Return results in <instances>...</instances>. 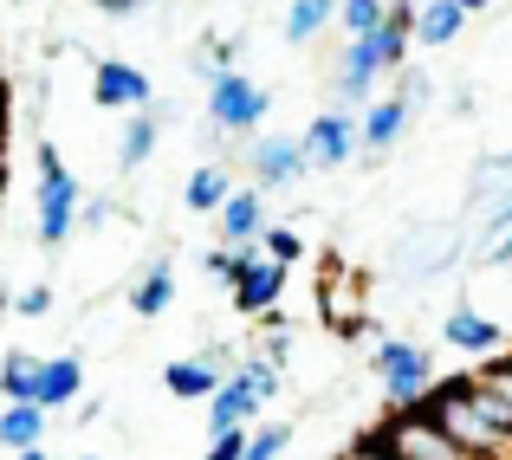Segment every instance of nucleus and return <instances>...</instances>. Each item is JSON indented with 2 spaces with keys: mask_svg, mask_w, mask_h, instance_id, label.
<instances>
[{
  "mask_svg": "<svg viewBox=\"0 0 512 460\" xmlns=\"http://www.w3.org/2000/svg\"><path fill=\"white\" fill-rule=\"evenodd\" d=\"M409 409H422L454 448H467L474 460H512V422L480 396L467 370L461 376H435V383L422 389V402H409Z\"/></svg>",
  "mask_w": 512,
  "mask_h": 460,
  "instance_id": "nucleus-1",
  "label": "nucleus"
},
{
  "mask_svg": "<svg viewBox=\"0 0 512 460\" xmlns=\"http://www.w3.org/2000/svg\"><path fill=\"white\" fill-rule=\"evenodd\" d=\"M78 175L59 162V150L52 143H39V247L59 253L65 240L78 234Z\"/></svg>",
  "mask_w": 512,
  "mask_h": 460,
  "instance_id": "nucleus-2",
  "label": "nucleus"
},
{
  "mask_svg": "<svg viewBox=\"0 0 512 460\" xmlns=\"http://www.w3.org/2000/svg\"><path fill=\"white\" fill-rule=\"evenodd\" d=\"M266 111H273V98H266V85H253L247 72H221L208 85V124L221 130V137H253V130L266 124Z\"/></svg>",
  "mask_w": 512,
  "mask_h": 460,
  "instance_id": "nucleus-3",
  "label": "nucleus"
},
{
  "mask_svg": "<svg viewBox=\"0 0 512 460\" xmlns=\"http://www.w3.org/2000/svg\"><path fill=\"white\" fill-rule=\"evenodd\" d=\"M370 370H376V383H383L389 409H409V402H422V389L435 383V363H428V350L409 344V337H383V344H376V357H370Z\"/></svg>",
  "mask_w": 512,
  "mask_h": 460,
  "instance_id": "nucleus-4",
  "label": "nucleus"
},
{
  "mask_svg": "<svg viewBox=\"0 0 512 460\" xmlns=\"http://www.w3.org/2000/svg\"><path fill=\"white\" fill-rule=\"evenodd\" d=\"M370 435L383 441V448L396 454V460H474V454H467V448H454V441L441 435V428L428 422L422 409H389L383 422L370 428Z\"/></svg>",
  "mask_w": 512,
  "mask_h": 460,
  "instance_id": "nucleus-5",
  "label": "nucleus"
},
{
  "mask_svg": "<svg viewBox=\"0 0 512 460\" xmlns=\"http://www.w3.org/2000/svg\"><path fill=\"white\" fill-rule=\"evenodd\" d=\"M318 318L331 337H376V318L363 311V286L357 273H344V260H331V273L318 279Z\"/></svg>",
  "mask_w": 512,
  "mask_h": 460,
  "instance_id": "nucleus-6",
  "label": "nucleus"
},
{
  "mask_svg": "<svg viewBox=\"0 0 512 460\" xmlns=\"http://www.w3.org/2000/svg\"><path fill=\"white\" fill-rule=\"evenodd\" d=\"M91 104L130 117V111H143V104H156V85H150V72L130 65V59H98L91 65Z\"/></svg>",
  "mask_w": 512,
  "mask_h": 460,
  "instance_id": "nucleus-7",
  "label": "nucleus"
},
{
  "mask_svg": "<svg viewBox=\"0 0 512 460\" xmlns=\"http://www.w3.org/2000/svg\"><path fill=\"white\" fill-rule=\"evenodd\" d=\"M299 156H305V169H344V162H357V117L318 111L299 137Z\"/></svg>",
  "mask_w": 512,
  "mask_h": 460,
  "instance_id": "nucleus-8",
  "label": "nucleus"
},
{
  "mask_svg": "<svg viewBox=\"0 0 512 460\" xmlns=\"http://www.w3.org/2000/svg\"><path fill=\"white\" fill-rule=\"evenodd\" d=\"M454 227H415V234H402L396 240V273L409 279V286H422V279H435V273H448V260H454Z\"/></svg>",
  "mask_w": 512,
  "mask_h": 460,
  "instance_id": "nucleus-9",
  "label": "nucleus"
},
{
  "mask_svg": "<svg viewBox=\"0 0 512 460\" xmlns=\"http://www.w3.org/2000/svg\"><path fill=\"white\" fill-rule=\"evenodd\" d=\"M286 279H292V266H279V260H266V253H253L247 260V273L234 279V311L240 318H260V311H273L279 299H286Z\"/></svg>",
  "mask_w": 512,
  "mask_h": 460,
  "instance_id": "nucleus-10",
  "label": "nucleus"
},
{
  "mask_svg": "<svg viewBox=\"0 0 512 460\" xmlns=\"http://www.w3.org/2000/svg\"><path fill=\"white\" fill-rule=\"evenodd\" d=\"M247 169H253V188H292L305 175V156H299V137H253L247 143Z\"/></svg>",
  "mask_w": 512,
  "mask_h": 460,
  "instance_id": "nucleus-11",
  "label": "nucleus"
},
{
  "mask_svg": "<svg viewBox=\"0 0 512 460\" xmlns=\"http://www.w3.org/2000/svg\"><path fill=\"white\" fill-rule=\"evenodd\" d=\"M409 104L402 98H370V104H357V150L363 156H389L402 143V130H409Z\"/></svg>",
  "mask_w": 512,
  "mask_h": 460,
  "instance_id": "nucleus-12",
  "label": "nucleus"
},
{
  "mask_svg": "<svg viewBox=\"0 0 512 460\" xmlns=\"http://www.w3.org/2000/svg\"><path fill=\"white\" fill-rule=\"evenodd\" d=\"M441 337H448L454 350H467V357H493V350H506V344H512L506 324H500V318H487V311H474V305H454L448 318H441Z\"/></svg>",
  "mask_w": 512,
  "mask_h": 460,
  "instance_id": "nucleus-13",
  "label": "nucleus"
},
{
  "mask_svg": "<svg viewBox=\"0 0 512 460\" xmlns=\"http://www.w3.org/2000/svg\"><path fill=\"white\" fill-rule=\"evenodd\" d=\"M85 396V357H72V350H65V357H46L39 363V383H33V402L39 409H72V402Z\"/></svg>",
  "mask_w": 512,
  "mask_h": 460,
  "instance_id": "nucleus-14",
  "label": "nucleus"
},
{
  "mask_svg": "<svg viewBox=\"0 0 512 460\" xmlns=\"http://www.w3.org/2000/svg\"><path fill=\"white\" fill-rule=\"evenodd\" d=\"M214 221H221V247H247V240H260V227H266V201H260V188H227V201L214 208Z\"/></svg>",
  "mask_w": 512,
  "mask_h": 460,
  "instance_id": "nucleus-15",
  "label": "nucleus"
},
{
  "mask_svg": "<svg viewBox=\"0 0 512 460\" xmlns=\"http://www.w3.org/2000/svg\"><path fill=\"white\" fill-rule=\"evenodd\" d=\"M221 363H227V350H208V357H175L169 370H163V389H169V396H182V402H208L214 383L227 376Z\"/></svg>",
  "mask_w": 512,
  "mask_h": 460,
  "instance_id": "nucleus-16",
  "label": "nucleus"
},
{
  "mask_svg": "<svg viewBox=\"0 0 512 460\" xmlns=\"http://www.w3.org/2000/svg\"><path fill=\"white\" fill-rule=\"evenodd\" d=\"M253 409H260L253 383H247L240 370H227L221 383H214V396H208V435H221V428H247Z\"/></svg>",
  "mask_w": 512,
  "mask_h": 460,
  "instance_id": "nucleus-17",
  "label": "nucleus"
},
{
  "mask_svg": "<svg viewBox=\"0 0 512 460\" xmlns=\"http://www.w3.org/2000/svg\"><path fill=\"white\" fill-rule=\"evenodd\" d=\"M461 26H467V7H454V0H422L409 33L422 39V46L441 52V46H454V39H461Z\"/></svg>",
  "mask_w": 512,
  "mask_h": 460,
  "instance_id": "nucleus-18",
  "label": "nucleus"
},
{
  "mask_svg": "<svg viewBox=\"0 0 512 460\" xmlns=\"http://www.w3.org/2000/svg\"><path fill=\"white\" fill-rule=\"evenodd\" d=\"M169 305H175V266L169 260H150L137 273V286H130V311H137V318H163Z\"/></svg>",
  "mask_w": 512,
  "mask_h": 460,
  "instance_id": "nucleus-19",
  "label": "nucleus"
},
{
  "mask_svg": "<svg viewBox=\"0 0 512 460\" xmlns=\"http://www.w3.org/2000/svg\"><path fill=\"white\" fill-rule=\"evenodd\" d=\"M156 137H163V117L143 104V111H130L124 137H117V169H143V162L156 156Z\"/></svg>",
  "mask_w": 512,
  "mask_h": 460,
  "instance_id": "nucleus-20",
  "label": "nucleus"
},
{
  "mask_svg": "<svg viewBox=\"0 0 512 460\" xmlns=\"http://www.w3.org/2000/svg\"><path fill=\"white\" fill-rule=\"evenodd\" d=\"M227 188H234V175H227L221 162H195V169H188V182H182V208L188 214H214L227 201Z\"/></svg>",
  "mask_w": 512,
  "mask_h": 460,
  "instance_id": "nucleus-21",
  "label": "nucleus"
},
{
  "mask_svg": "<svg viewBox=\"0 0 512 460\" xmlns=\"http://www.w3.org/2000/svg\"><path fill=\"white\" fill-rule=\"evenodd\" d=\"M46 441V409L39 402H7L0 409V448L20 454V448H39Z\"/></svg>",
  "mask_w": 512,
  "mask_h": 460,
  "instance_id": "nucleus-22",
  "label": "nucleus"
},
{
  "mask_svg": "<svg viewBox=\"0 0 512 460\" xmlns=\"http://www.w3.org/2000/svg\"><path fill=\"white\" fill-rule=\"evenodd\" d=\"M467 376H474V389L512 422V344L493 350V357H480V370H467Z\"/></svg>",
  "mask_w": 512,
  "mask_h": 460,
  "instance_id": "nucleus-23",
  "label": "nucleus"
},
{
  "mask_svg": "<svg viewBox=\"0 0 512 460\" xmlns=\"http://www.w3.org/2000/svg\"><path fill=\"white\" fill-rule=\"evenodd\" d=\"M331 20H338V0H292L286 7V39L305 46V39H318Z\"/></svg>",
  "mask_w": 512,
  "mask_h": 460,
  "instance_id": "nucleus-24",
  "label": "nucleus"
},
{
  "mask_svg": "<svg viewBox=\"0 0 512 460\" xmlns=\"http://www.w3.org/2000/svg\"><path fill=\"white\" fill-rule=\"evenodd\" d=\"M512 195V156H487L474 169V188H467V201H474V214L487 208V201H506Z\"/></svg>",
  "mask_w": 512,
  "mask_h": 460,
  "instance_id": "nucleus-25",
  "label": "nucleus"
},
{
  "mask_svg": "<svg viewBox=\"0 0 512 460\" xmlns=\"http://www.w3.org/2000/svg\"><path fill=\"white\" fill-rule=\"evenodd\" d=\"M33 383H39V357L7 350V357H0V396L7 402H33Z\"/></svg>",
  "mask_w": 512,
  "mask_h": 460,
  "instance_id": "nucleus-26",
  "label": "nucleus"
},
{
  "mask_svg": "<svg viewBox=\"0 0 512 460\" xmlns=\"http://www.w3.org/2000/svg\"><path fill=\"white\" fill-rule=\"evenodd\" d=\"M260 253H266V260H279V266H299L305 260V234L292 221H266L260 227Z\"/></svg>",
  "mask_w": 512,
  "mask_h": 460,
  "instance_id": "nucleus-27",
  "label": "nucleus"
},
{
  "mask_svg": "<svg viewBox=\"0 0 512 460\" xmlns=\"http://www.w3.org/2000/svg\"><path fill=\"white\" fill-rule=\"evenodd\" d=\"M338 20H344V39L376 33V26L389 20V0H338Z\"/></svg>",
  "mask_w": 512,
  "mask_h": 460,
  "instance_id": "nucleus-28",
  "label": "nucleus"
},
{
  "mask_svg": "<svg viewBox=\"0 0 512 460\" xmlns=\"http://www.w3.org/2000/svg\"><path fill=\"white\" fill-rule=\"evenodd\" d=\"M292 448V422H273V428H253L247 448H240V460H279Z\"/></svg>",
  "mask_w": 512,
  "mask_h": 460,
  "instance_id": "nucleus-29",
  "label": "nucleus"
},
{
  "mask_svg": "<svg viewBox=\"0 0 512 460\" xmlns=\"http://www.w3.org/2000/svg\"><path fill=\"white\" fill-rule=\"evenodd\" d=\"M240 376L253 383V396H260V402H273L279 389H286V376H279V363H273V357H260V350H253V357L240 363Z\"/></svg>",
  "mask_w": 512,
  "mask_h": 460,
  "instance_id": "nucleus-30",
  "label": "nucleus"
},
{
  "mask_svg": "<svg viewBox=\"0 0 512 460\" xmlns=\"http://www.w3.org/2000/svg\"><path fill=\"white\" fill-rule=\"evenodd\" d=\"M234 59H240V39H208V46L195 52V72H201V78L214 85L221 72H234Z\"/></svg>",
  "mask_w": 512,
  "mask_h": 460,
  "instance_id": "nucleus-31",
  "label": "nucleus"
},
{
  "mask_svg": "<svg viewBox=\"0 0 512 460\" xmlns=\"http://www.w3.org/2000/svg\"><path fill=\"white\" fill-rule=\"evenodd\" d=\"M480 260H487V266H512V214L487 227V247H480Z\"/></svg>",
  "mask_w": 512,
  "mask_h": 460,
  "instance_id": "nucleus-32",
  "label": "nucleus"
},
{
  "mask_svg": "<svg viewBox=\"0 0 512 460\" xmlns=\"http://www.w3.org/2000/svg\"><path fill=\"white\" fill-rule=\"evenodd\" d=\"M240 448H247V428H221V435H208L201 460H240Z\"/></svg>",
  "mask_w": 512,
  "mask_h": 460,
  "instance_id": "nucleus-33",
  "label": "nucleus"
},
{
  "mask_svg": "<svg viewBox=\"0 0 512 460\" xmlns=\"http://www.w3.org/2000/svg\"><path fill=\"white\" fill-rule=\"evenodd\" d=\"M13 311H20V318H46V311H52V292H46V286L13 292Z\"/></svg>",
  "mask_w": 512,
  "mask_h": 460,
  "instance_id": "nucleus-34",
  "label": "nucleus"
},
{
  "mask_svg": "<svg viewBox=\"0 0 512 460\" xmlns=\"http://www.w3.org/2000/svg\"><path fill=\"white\" fill-rule=\"evenodd\" d=\"M338 460H396V454H389V448H383L376 435H357V441H350V448H344Z\"/></svg>",
  "mask_w": 512,
  "mask_h": 460,
  "instance_id": "nucleus-35",
  "label": "nucleus"
},
{
  "mask_svg": "<svg viewBox=\"0 0 512 460\" xmlns=\"http://www.w3.org/2000/svg\"><path fill=\"white\" fill-rule=\"evenodd\" d=\"M91 7L104 13V20H137L143 7H156V0H91Z\"/></svg>",
  "mask_w": 512,
  "mask_h": 460,
  "instance_id": "nucleus-36",
  "label": "nucleus"
},
{
  "mask_svg": "<svg viewBox=\"0 0 512 460\" xmlns=\"http://www.w3.org/2000/svg\"><path fill=\"white\" fill-rule=\"evenodd\" d=\"M13 460H52V454H46V448H20Z\"/></svg>",
  "mask_w": 512,
  "mask_h": 460,
  "instance_id": "nucleus-37",
  "label": "nucleus"
},
{
  "mask_svg": "<svg viewBox=\"0 0 512 460\" xmlns=\"http://www.w3.org/2000/svg\"><path fill=\"white\" fill-rule=\"evenodd\" d=\"M454 7H467V13H480V7H493V0H454Z\"/></svg>",
  "mask_w": 512,
  "mask_h": 460,
  "instance_id": "nucleus-38",
  "label": "nucleus"
},
{
  "mask_svg": "<svg viewBox=\"0 0 512 460\" xmlns=\"http://www.w3.org/2000/svg\"><path fill=\"white\" fill-rule=\"evenodd\" d=\"M0 195H7V175H0Z\"/></svg>",
  "mask_w": 512,
  "mask_h": 460,
  "instance_id": "nucleus-39",
  "label": "nucleus"
},
{
  "mask_svg": "<svg viewBox=\"0 0 512 460\" xmlns=\"http://www.w3.org/2000/svg\"><path fill=\"white\" fill-rule=\"evenodd\" d=\"M78 460H98V454H78Z\"/></svg>",
  "mask_w": 512,
  "mask_h": 460,
  "instance_id": "nucleus-40",
  "label": "nucleus"
}]
</instances>
